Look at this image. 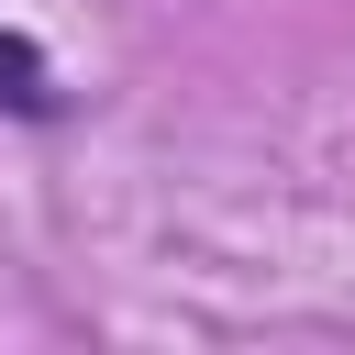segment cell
<instances>
[{"label": "cell", "instance_id": "6da1fadb", "mask_svg": "<svg viewBox=\"0 0 355 355\" xmlns=\"http://www.w3.org/2000/svg\"><path fill=\"white\" fill-rule=\"evenodd\" d=\"M0 111H11V122H67V111H78L67 78H55V55H44L33 33H0Z\"/></svg>", "mask_w": 355, "mask_h": 355}]
</instances>
